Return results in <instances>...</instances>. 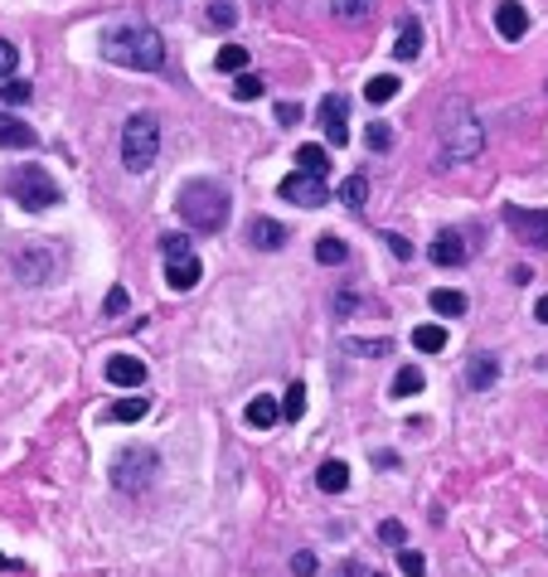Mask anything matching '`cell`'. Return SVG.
<instances>
[{"mask_svg": "<svg viewBox=\"0 0 548 577\" xmlns=\"http://www.w3.org/2000/svg\"><path fill=\"white\" fill-rule=\"evenodd\" d=\"M102 58L136 68V74H156L165 64V39L151 25H112L102 34Z\"/></svg>", "mask_w": 548, "mask_h": 577, "instance_id": "1", "label": "cell"}, {"mask_svg": "<svg viewBox=\"0 0 548 577\" xmlns=\"http://www.w3.org/2000/svg\"><path fill=\"white\" fill-rule=\"evenodd\" d=\"M437 136H442V161H451V165L475 161L481 146H485L481 122H475L471 102H461V98H447L442 102V112H437Z\"/></svg>", "mask_w": 548, "mask_h": 577, "instance_id": "2", "label": "cell"}, {"mask_svg": "<svg viewBox=\"0 0 548 577\" xmlns=\"http://www.w3.org/2000/svg\"><path fill=\"white\" fill-rule=\"evenodd\" d=\"M175 209H180L185 228L219 233V228L229 223V189L213 185V179H189V185H180V195H175Z\"/></svg>", "mask_w": 548, "mask_h": 577, "instance_id": "3", "label": "cell"}, {"mask_svg": "<svg viewBox=\"0 0 548 577\" xmlns=\"http://www.w3.org/2000/svg\"><path fill=\"white\" fill-rule=\"evenodd\" d=\"M161 155V117L156 112H131L122 127V165L131 175H146Z\"/></svg>", "mask_w": 548, "mask_h": 577, "instance_id": "4", "label": "cell"}, {"mask_svg": "<svg viewBox=\"0 0 548 577\" xmlns=\"http://www.w3.org/2000/svg\"><path fill=\"white\" fill-rule=\"evenodd\" d=\"M5 195L15 204H25V209H54V204H64V189H58V179L44 165H15L5 175Z\"/></svg>", "mask_w": 548, "mask_h": 577, "instance_id": "5", "label": "cell"}, {"mask_svg": "<svg viewBox=\"0 0 548 577\" xmlns=\"http://www.w3.org/2000/svg\"><path fill=\"white\" fill-rule=\"evenodd\" d=\"M156 476H161V456L151 451V447H126V451L112 461V485H117V490H126V495L146 490Z\"/></svg>", "mask_w": 548, "mask_h": 577, "instance_id": "6", "label": "cell"}, {"mask_svg": "<svg viewBox=\"0 0 548 577\" xmlns=\"http://www.w3.org/2000/svg\"><path fill=\"white\" fill-rule=\"evenodd\" d=\"M505 228L529 248H548V209H524V204H505Z\"/></svg>", "mask_w": 548, "mask_h": 577, "instance_id": "7", "label": "cell"}, {"mask_svg": "<svg viewBox=\"0 0 548 577\" xmlns=\"http://www.w3.org/2000/svg\"><path fill=\"white\" fill-rule=\"evenodd\" d=\"M277 195L287 204H301V209H320V204L330 199V189H326V179H320V175H301V170H296V175H287L277 185Z\"/></svg>", "mask_w": 548, "mask_h": 577, "instance_id": "8", "label": "cell"}, {"mask_svg": "<svg viewBox=\"0 0 548 577\" xmlns=\"http://www.w3.org/2000/svg\"><path fill=\"white\" fill-rule=\"evenodd\" d=\"M320 127H326L330 146H344V141H350V98H344V92L320 98Z\"/></svg>", "mask_w": 548, "mask_h": 577, "instance_id": "9", "label": "cell"}, {"mask_svg": "<svg viewBox=\"0 0 548 577\" xmlns=\"http://www.w3.org/2000/svg\"><path fill=\"white\" fill-rule=\"evenodd\" d=\"M495 30H500V39H524L529 34V10L519 5V0H500L495 5Z\"/></svg>", "mask_w": 548, "mask_h": 577, "instance_id": "10", "label": "cell"}, {"mask_svg": "<svg viewBox=\"0 0 548 577\" xmlns=\"http://www.w3.org/2000/svg\"><path fill=\"white\" fill-rule=\"evenodd\" d=\"M466 258H471V243L457 233V228H442L437 243H432V262H437V267H461Z\"/></svg>", "mask_w": 548, "mask_h": 577, "instance_id": "11", "label": "cell"}, {"mask_svg": "<svg viewBox=\"0 0 548 577\" xmlns=\"http://www.w3.org/2000/svg\"><path fill=\"white\" fill-rule=\"evenodd\" d=\"M0 146H10V151H30V146H39V131H34L30 122H20V117L0 112Z\"/></svg>", "mask_w": 548, "mask_h": 577, "instance_id": "12", "label": "cell"}, {"mask_svg": "<svg viewBox=\"0 0 548 577\" xmlns=\"http://www.w3.org/2000/svg\"><path fill=\"white\" fill-rule=\"evenodd\" d=\"M248 243H253L257 252H277L282 243H287V228H282L277 219H253L248 223Z\"/></svg>", "mask_w": 548, "mask_h": 577, "instance_id": "13", "label": "cell"}, {"mask_svg": "<svg viewBox=\"0 0 548 577\" xmlns=\"http://www.w3.org/2000/svg\"><path fill=\"white\" fill-rule=\"evenodd\" d=\"M107 379H112L117 389H136V383H146V364L131 354H117V359H107Z\"/></svg>", "mask_w": 548, "mask_h": 577, "instance_id": "14", "label": "cell"}, {"mask_svg": "<svg viewBox=\"0 0 548 577\" xmlns=\"http://www.w3.org/2000/svg\"><path fill=\"white\" fill-rule=\"evenodd\" d=\"M165 282L175 286V292H189V286L199 282V258L189 252V258H175V262H165Z\"/></svg>", "mask_w": 548, "mask_h": 577, "instance_id": "15", "label": "cell"}, {"mask_svg": "<svg viewBox=\"0 0 548 577\" xmlns=\"http://www.w3.org/2000/svg\"><path fill=\"white\" fill-rule=\"evenodd\" d=\"M296 165H301V175H320V179H326L330 175V151L316 146V141H306V146L296 151Z\"/></svg>", "mask_w": 548, "mask_h": 577, "instance_id": "16", "label": "cell"}, {"mask_svg": "<svg viewBox=\"0 0 548 577\" xmlns=\"http://www.w3.org/2000/svg\"><path fill=\"white\" fill-rule=\"evenodd\" d=\"M316 485L326 490V495H340V490L350 485V466H344V461H320V471H316Z\"/></svg>", "mask_w": 548, "mask_h": 577, "instance_id": "17", "label": "cell"}, {"mask_svg": "<svg viewBox=\"0 0 548 577\" xmlns=\"http://www.w3.org/2000/svg\"><path fill=\"white\" fill-rule=\"evenodd\" d=\"M495 379H500V359L495 354H475L471 369H466V383H471V389H491Z\"/></svg>", "mask_w": 548, "mask_h": 577, "instance_id": "18", "label": "cell"}, {"mask_svg": "<svg viewBox=\"0 0 548 577\" xmlns=\"http://www.w3.org/2000/svg\"><path fill=\"white\" fill-rule=\"evenodd\" d=\"M393 54H398L403 64L422 54V25H418V20H403V30H398V44H393Z\"/></svg>", "mask_w": 548, "mask_h": 577, "instance_id": "19", "label": "cell"}, {"mask_svg": "<svg viewBox=\"0 0 548 577\" xmlns=\"http://www.w3.org/2000/svg\"><path fill=\"white\" fill-rule=\"evenodd\" d=\"M277 417H282V407H277V398H267V393H262V398H253L248 403V427H277Z\"/></svg>", "mask_w": 548, "mask_h": 577, "instance_id": "20", "label": "cell"}, {"mask_svg": "<svg viewBox=\"0 0 548 577\" xmlns=\"http://www.w3.org/2000/svg\"><path fill=\"white\" fill-rule=\"evenodd\" d=\"M432 310H437V316H447V320H457V316H466V296L451 292V286H437V292H432Z\"/></svg>", "mask_w": 548, "mask_h": 577, "instance_id": "21", "label": "cell"}, {"mask_svg": "<svg viewBox=\"0 0 548 577\" xmlns=\"http://www.w3.org/2000/svg\"><path fill=\"white\" fill-rule=\"evenodd\" d=\"M422 383H427V379H422V369H418V364H403L398 374H393V389H388V393H393V398H413V393H418Z\"/></svg>", "mask_w": 548, "mask_h": 577, "instance_id": "22", "label": "cell"}, {"mask_svg": "<svg viewBox=\"0 0 548 577\" xmlns=\"http://www.w3.org/2000/svg\"><path fill=\"white\" fill-rule=\"evenodd\" d=\"M213 68H219V74H243V68H248V49H243V44H223V49L213 54Z\"/></svg>", "mask_w": 548, "mask_h": 577, "instance_id": "23", "label": "cell"}, {"mask_svg": "<svg viewBox=\"0 0 548 577\" xmlns=\"http://www.w3.org/2000/svg\"><path fill=\"white\" fill-rule=\"evenodd\" d=\"M350 258V248L340 243L335 233H326V238H316V262H326V267H340V262Z\"/></svg>", "mask_w": 548, "mask_h": 577, "instance_id": "24", "label": "cell"}, {"mask_svg": "<svg viewBox=\"0 0 548 577\" xmlns=\"http://www.w3.org/2000/svg\"><path fill=\"white\" fill-rule=\"evenodd\" d=\"M413 345H418L422 354L447 350V326H418V330H413Z\"/></svg>", "mask_w": 548, "mask_h": 577, "instance_id": "25", "label": "cell"}, {"mask_svg": "<svg viewBox=\"0 0 548 577\" xmlns=\"http://www.w3.org/2000/svg\"><path fill=\"white\" fill-rule=\"evenodd\" d=\"M398 88H403V83L393 78V74H374V78L364 83V98H369V102H388Z\"/></svg>", "mask_w": 548, "mask_h": 577, "instance_id": "26", "label": "cell"}, {"mask_svg": "<svg viewBox=\"0 0 548 577\" xmlns=\"http://www.w3.org/2000/svg\"><path fill=\"white\" fill-rule=\"evenodd\" d=\"M146 413H151L146 398H126V403H112V413H107V417H112V423H141Z\"/></svg>", "mask_w": 548, "mask_h": 577, "instance_id": "27", "label": "cell"}, {"mask_svg": "<svg viewBox=\"0 0 548 577\" xmlns=\"http://www.w3.org/2000/svg\"><path fill=\"white\" fill-rule=\"evenodd\" d=\"M364 199H369V179L364 175H350L340 185V204H350V209H364Z\"/></svg>", "mask_w": 548, "mask_h": 577, "instance_id": "28", "label": "cell"}, {"mask_svg": "<svg viewBox=\"0 0 548 577\" xmlns=\"http://www.w3.org/2000/svg\"><path fill=\"white\" fill-rule=\"evenodd\" d=\"M282 417H287V423L306 417V383H301V379H296L291 389H287V398H282Z\"/></svg>", "mask_w": 548, "mask_h": 577, "instance_id": "29", "label": "cell"}, {"mask_svg": "<svg viewBox=\"0 0 548 577\" xmlns=\"http://www.w3.org/2000/svg\"><path fill=\"white\" fill-rule=\"evenodd\" d=\"M262 88H267V83H262L257 74H238L233 98H238V102H257V98H262Z\"/></svg>", "mask_w": 548, "mask_h": 577, "instance_id": "30", "label": "cell"}, {"mask_svg": "<svg viewBox=\"0 0 548 577\" xmlns=\"http://www.w3.org/2000/svg\"><path fill=\"white\" fill-rule=\"evenodd\" d=\"M364 141H369V151H388L393 146V127L388 122H369L364 127Z\"/></svg>", "mask_w": 548, "mask_h": 577, "instance_id": "31", "label": "cell"}, {"mask_svg": "<svg viewBox=\"0 0 548 577\" xmlns=\"http://www.w3.org/2000/svg\"><path fill=\"white\" fill-rule=\"evenodd\" d=\"M30 98H34V88L25 78H5V83H0V102H30Z\"/></svg>", "mask_w": 548, "mask_h": 577, "instance_id": "32", "label": "cell"}, {"mask_svg": "<svg viewBox=\"0 0 548 577\" xmlns=\"http://www.w3.org/2000/svg\"><path fill=\"white\" fill-rule=\"evenodd\" d=\"M398 568H403V577H422L427 573V558H422L418 548H403L398 553Z\"/></svg>", "mask_w": 548, "mask_h": 577, "instance_id": "33", "label": "cell"}, {"mask_svg": "<svg viewBox=\"0 0 548 577\" xmlns=\"http://www.w3.org/2000/svg\"><path fill=\"white\" fill-rule=\"evenodd\" d=\"M161 252H165V262L189 258V238H185V233H165V238H161Z\"/></svg>", "mask_w": 548, "mask_h": 577, "instance_id": "34", "label": "cell"}, {"mask_svg": "<svg viewBox=\"0 0 548 577\" xmlns=\"http://www.w3.org/2000/svg\"><path fill=\"white\" fill-rule=\"evenodd\" d=\"M233 20H238V10L229 5V0H213V5H209V25L213 30H229Z\"/></svg>", "mask_w": 548, "mask_h": 577, "instance_id": "35", "label": "cell"}, {"mask_svg": "<svg viewBox=\"0 0 548 577\" xmlns=\"http://www.w3.org/2000/svg\"><path fill=\"white\" fill-rule=\"evenodd\" d=\"M350 354H393V340H344Z\"/></svg>", "mask_w": 548, "mask_h": 577, "instance_id": "36", "label": "cell"}, {"mask_svg": "<svg viewBox=\"0 0 548 577\" xmlns=\"http://www.w3.org/2000/svg\"><path fill=\"white\" fill-rule=\"evenodd\" d=\"M15 64H20V49H15L10 39H0V83L15 74Z\"/></svg>", "mask_w": 548, "mask_h": 577, "instance_id": "37", "label": "cell"}, {"mask_svg": "<svg viewBox=\"0 0 548 577\" xmlns=\"http://www.w3.org/2000/svg\"><path fill=\"white\" fill-rule=\"evenodd\" d=\"M131 306V296H126V286H112V292H107V302H102V310L107 316H122V310Z\"/></svg>", "mask_w": 548, "mask_h": 577, "instance_id": "38", "label": "cell"}, {"mask_svg": "<svg viewBox=\"0 0 548 577\" xmlns=\"http://www.w3.org/2000/svg\"><path fill=\"white\" fill-rule=\"evenodd\" d=\"M291 573H296V577H316V573H320V558H316V553H296V558H291Z\"/></svg>", "mask_w": 548, "mask_h": 577, "instance_id": "39", "label": "cell"}, {"mask_svg": "<svg viewBox=\"0 0 548 577\" xmlns=\"http://www.w3.org/2000/svg\"><path fill=\"white\" fill-rule=\"evenodd\" d=\"M335 10L344 20H360V15H369V10H374V0H335Z\"/></svg>", "mask_w": 548, "mask_h": 577, "instance_id": "40", "label": "cell"}, {"mask_svg": "<svg viewBox=\"0 0 548 577\" xmlns=\"http://www.w3.org/2000/svg\"><path fill=\"white\" fill-rule=\"evenodd\" d=\"M378 538H384V544H403L408 529H403V520H384V524H378Z\"/></svg>", "mask_w": 548, "mask_h": 577, "instance_id": "41", "label": "cell"}, {"mask_svg": "<svg viewBox=\"0 0 548 577\" xmlns=\"http://www.w3.org/2000/svg\"><path fill=\"white\" fill-rule=\"evenodd\" d=\"M384 243H388V252H393V258H398V262H408V258H413V243H408V238H398V233H384Z\"/></svg>", "mask_w": 548, "mask_h": 577, "instance_id": "42", "label": "cell"}, {"mask_svg": "<svg viewBox=\"0 0 548 577\" xmlns=\"http://www.w3.org/2000/svg\"><path fill=\"white\" fill-rule=\"evenodd\" d=\"M277 122L282 127H296V122H301V107H296V102H277Z\"/></svg>", "mask_w": 548, "mask_h": 577, "instance_id": "43", "label": "cell"}, {"mask_svg": "<svg viewBox=\"0 0 548 577\" xmlns=\"http://www.w3.org/2000/svg\"><path fill=\"white\" fill-rule=\"evenodd\" d=\"M340 577H369V573L360 568V563H344V568H340Z\"/></svg>", "mask_w": 548, "mask_h": 577, "instance_id": "44", "label": "cell"}, {"mask_svg": "<svg viewBox=\"0 0 548 577\" xmlns=\"http://www.w3.org/2000/svg\"><path fill=\"white\" fill-rule=\"evenodd\" d=\"M534 316H539L544 326H548V296H539V306H534Z\"/></svg>", "mask_w": 548, "mask_h": 577, "instance_id": "45", "label": "cell"}, {"mask_svg": "<svg viewBox=\"0 0 548 577\" xmlns=\"http://www.w3.org/2000/svg\"><path fill=\"white\" fill-rule=\"evenodd\" d=\"M0 568H10V558H5V553H0Z\"/></svg>", "mask_w": 548, "mask_h": 577, "instance_id": "46", "label": "cell"}, {"mask_svg": "<svg viewBox=\"0 0 548 577\" xmlns=\"http://www.w3.org/2000/svg\"><path fill=\"white\" fill-rule=\"evenodd\" d=\"M369 577H378V573H369Z\"/></svg>", "mask_w": 548, "mask_h": 577, "instance_id": "47", "label": "cell"}]
</instances>
